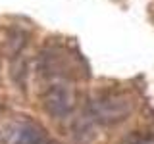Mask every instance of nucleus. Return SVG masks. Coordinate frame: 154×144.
<instances>
[{"mask_svg":"<svg viewBox=\"0 0 154 144\" xmlns=\"http://www.w3.org/2000/svg\"><path fill=\"white\" fill-rule=\"evenodd\" d=\"M93 112H94V119H98L102 123H118L129 115L131 104L122 96H106V98L94 102Z\"/></svg>","mask_w":154,"mask_h":144,"instance_id":"obj_1","label":"nucleus"},{"mask_svg":"<svg viewBox=\"0 0 154 144\" xmlns=\"http://www.w3.org/2000/svg\"><path fill=\"white\" fill-rule=\"evenodd\" d=\"M73 98H71V90L66 85H52L45 96V108L46 112L54 117H66L71 112Z\"/></svg>","mask_w":154,"mask_h":144,"instance_id":"obj_2","label":"nucleus"},{"mask_svg":"<svg viewBox=\"0 0 154 144\" xmlns=\"http://www.w3.org/2000/svg\"><path fill=\"white\" fill-rule=\"evenodd\" d=\"M16 144H42V136L35 127H23L17 134Z\"/></svg>","mask_w":154,"mask_h":144,"instance_id":"obj_3","label":"nucleus"},{"mask_svg":"<svg viewBox=\"0 0 154 144\" xmlns=\"http://www.w3.org/2000/svg\"><path fill=\"white\" fill-rule=\"evenodd\" d=\"M125 144H154V140L148 136H131Z\"/></svg>","mask_w":154,"mask_h":144,"instance_id":"obj_4","label":"nucleus"}]
</instances>
